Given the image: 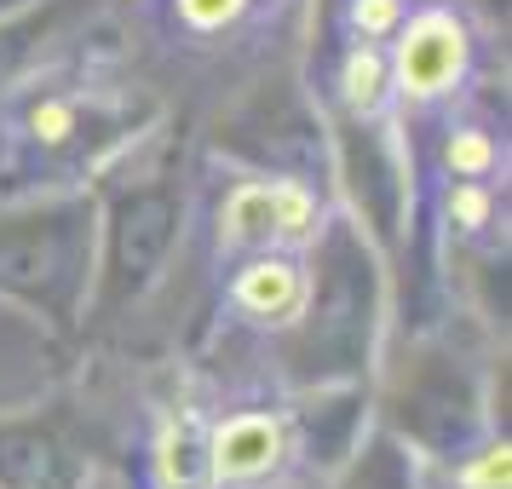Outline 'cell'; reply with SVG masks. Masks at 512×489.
Masks as SVG:
<instances>
[{"label":"cell","instance_id":"3957f363","mask_svg":"<svg viewBox=\"0 0 512 489\" xmlns=\"http://www.w3.org/2000/svg\"><path fill=\"white\" fill-rule=\"evenodd\" d=\"M81 265V231L75 219H29L0 236V288L29 294V300L64 305Z\"/></svg>","mask_w":512,"mask_h":489},{"label":"cell","instance_id":"8992f818","mask_svg":"<svg viewBox=\"0 0 512 489\" xmlns=\"http://www.w3.org/2000/svg\"><path fill=\"white\" fill-rule=\"evenodd\" d=\"M288 455V432H282L277 415H265V409H242V415H225L213 426L208 449H202V461H208V484L213 489H242V484H259V478H271Z\"/></svg>","mask_w":512,"mask_h":489},{"label":"cell","instance_id":"ba28073f","mask_svg":"<svg viewBox=\"0 0 512 489\" xmlns=\"http://www.w3.org/2000/svg\"><path fill=\"white\" fill-rule=\"evenodd\" d=\"M58 449L41 432H0V478L12 489H52Z\"/></svg>","mask_w":512,"mask_h":489},{"label":"cell","instance_id":"5b68a950","mask_svg":"<svg viewBox=\"0 0 512 489\" xmlns=\"http://www.w3.org/2000/svg\"><path fill=\"white\" fill-rule=\"evenodd\" d=\"M173 219H179V202H173L162 185L133 190V196L121 202L116 231H110V294L139 288V282L162 265L167 242H173Z\"/></svg>","mask_w":512,"mask_h":489},{"label":"cell","instance_id":"9c48e42d","mask_svg":"<svg viewBox=\"0 0 512 489\" xmlns=\"http://www.w3.org/2000/svg\"><path fill=\"white\" fill-rule=\"evenodd\" d=\"M501 167V144L489 127H455L443 139V173L449 179H489Z\"/></svg>","mask_w":512,"mask_h":489},{"label":"cell","instance_id":"277c9868","mask_svg":"<svg viewBox=\"0 0 512 489\" xmlns=\"http://www.w3.org/2000/svg\"><path fill=\"white\" fill-rule=\"evenodd\" d=\"M225 300L254 328H294L311 311V271L288 248H259L254 259L236 265Z\"/></svg>","mask_w":512,"mask_h":489},{"label":"cell","instance_id":"8fae6325","mask_svg":"<svg viewBox=\"0 0 512 489\" xmlns=\"http://www.w3.org/2000/svg\"><path fill=\"white\" fill-rule=\"evenodd\" d=\"M403 18H409L403 0H351V12H346V24L357 29L363 41H386Z\"/></svg>","mask_w":512,"mask_h":489},{"label":"cell","instance_id":"6da1fadb","mask_svg":"<svg viewBox=\"0 0 512 489\" xmlns=\"http://www.w3.org/2000/svg\"><path fill=\"white\" fill-rule=\"evenodd\" d=\"M323 231V208L300 179H248L219 208V248L259 254V248H305Z\"/></svg>","mask_w":512,"mask_h":489},{"label":"cell","instance_id":"7c38bea8","mask_svg":"<svg viewBox=\"0 0 512 489\" xmlns=\"http://www.w3.org/2000/svg\"><path fill=\"white\" fill-rule=\"evenodd\" d=\"M248 0H179L173 12H179V24L185 29H196V35H213V29H225L242 12Z\"/></svg>","mask_w":512,"mask_h":489},{"label":"cell","instance_id":"52a82bcc","mask_svg":"<svg viewBox=\"0 0 512 489\" xmlns=\"http://www.w3.org/2000/svg\"><path fill=\"white\" fill-rule=\"evenodd\" d=\"M340 104H346L351 116H374L386 93H392V70H386V52L374 47V41H357L346 52V64H340Z\"/></svg>","mask_w":512,"mask_h":489},{"label":"cell","instance_id":"7a4b0ae2","mask_svg":"<svg viewBox=\"0 0 512 489\" xmlns=\"http://www.w3.org/2000/svg\"><path fill=\"white\" fill-rule=\"evenodd\" d=\"M466 64H472V41H466V24L449 6H426V12H415L392 29L386 70H392V87L409 104L449 98L466 81Z\"/></svg>","mask_w":512,"mask_h":489},{"label":"cell","instance_id":"30bf717a","mask_svg":"<svg viewBox=\"0 0 512 489\" xmlns=\"http://www.w3.org/2000/svg\"><path fill=\"white\" fill-rule=\"evenodd\" d=\"M24 127H29V139H35V144L58 150V144H70L75 133H81V104H75V98L47 93V98H35V104L24 110Z\"/></svg>","mask_w":512,"mask_h":489}]
</instances>
